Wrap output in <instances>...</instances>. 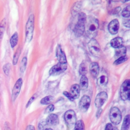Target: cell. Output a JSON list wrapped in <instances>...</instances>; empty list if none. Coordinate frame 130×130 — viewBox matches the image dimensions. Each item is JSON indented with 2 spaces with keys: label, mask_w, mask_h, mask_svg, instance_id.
<instances>
[{
  "label": "cell",
  "mask_w": 130,
  "mask_h": 130,
  "mask_svg": "<svg viewBox=\"0 0 130 130\" xmlns=\"http://www.w3.org/2000/svg\"><path fill=\"white\" fill-rule=\"evenodd\" d=\"M127 58H128L126 56H125V55L121 56V57H120L119 58H118L117 60H116L114 61V64H116V65L121 64V63L125 62L127 59Z\"/></svg>",
  "instance_id": "4dcf8cb0"
},
{
  "label": "cell",
  "mask_w": 130,
  "mask_h": 130,
  "mask_svg": "<svg viewBox=\"0 0 130 130\" xmlns=\"http://www.w3.org/2000/svg\"><path fill=\"white\" fill-rule=\"evenodd\" d=\"M108 99V95L106 92L102 91L99 93L95 99V105L96 107L100 108L105 103Z\"/></svg>",
  "instance_id": "30bf717a"
},
{
  "label": "cell",
  "mask_w": 130,
  "mask_h": 130,
  "mask_svg": "<svg viewBox=\"0 0 130 130\" xmlns=\"http://www.w3.org/2000/svg\"><path fill=\"white\" fill-rule=\"evenodd\" d=\"M87 64L86 61H83L79 67V73L82 76L85 75L87 73Z\"/></svg>",
  "instance_id": "7402d4cb"
},
{
  "label": "cell",
  "mask_w": 130,
  "mask_h": 130,
  "mask_svg": "<svg viewBox=\"0 0 130 130\" xmlns=\"http://www.w3.org/2000/svg\"><path fill=\"white\" fill-rule=\"evenodd\" d=\"M91 100L89 96L86 95H83L79 103V107L81 111L83 112H86L89 108L90 105Z\"/></svg>",
  "instance_id": "9c48e42d"
},
{
  "label": "cell",
  "mask_w": 130,
  "mask_h": 130,
  "mask_svg": "<svg viewBox=\"0 0 130 130\" xmlns=\"http://www.w3.org/2000/svg\"><path fill=\"white\" fill-rule=\"evenodd\" d=\"M47 125H55L59 123V118L57 115L55 114H50L46 120Z\"/></svg>",
  "instance_id": "9a60e30c"
},
{
  "label": "cell",
  "mask_w": 130,
  "mask_h": 130,
  "mask_svg": "<svg viewBox=\"0 0 130 130\" xmlns=\"http://www.w3.org/2000/svg\"><path fill=\"white\" fill-rule=\"evenodd\" d=\"M88 85V82L87 78L85 76V75L82 76L80 80V88L82 90H84L87 88Z\"/></svg>",
  "instance_id": "d6986e66"
},
{
  "label": "cell",
  "mask_w": 130,
  "mask_h": 130,
  "mask_svg": "<svg viewBox=\"0 0 130 130\" xmlns=\"http://www.w3.org/2000/svg\"><path fill=\"white\" fill-rule=\"evenodd\" d=\"M27 64V58L26 57H24L21 62L20 66V70L21 73H23L25 70L26 66Z\"/></svg>",
  "instance_id": "4316f807"
},
{
  "label": "cell",
  "mask_w": 130,
  "mask_h": 130,
  "mask_svg": "<svg viewBox=\"0 0 130 130\" xmlns=\"http://www.w3.org/2000/svg\"><path fill=\"white\" fill-rule=\"evenodd\" d=\"M105 130H118V129L115 126H113L111 123H107L106 125Z\"/></svg>",
  "instance_id": "836d02e7"
},
{
  "label": "cell",
  "mask_w": 130,
  "mask_h": 130,
  "mask_svg": "<svg viewBox=\"0 0 130 130\" xmlns=\"http://www.w3.org/2000/svg\"><path fill=\"white\" fill-rule=\"evenodd\" d=\"M102 112V109L101 108H99V109L96 111V116L98 118H99L100 117V116H101Z\"/></svg>",
  "instance_id": "ab89813d"
},
{
  "label": "cell",
  "mask_w": 130,
  "mask_h": 130,
  "mask_svg": "<svg viewBox=\"0 0 130 130\" xmlns=\"http://www.w3.org/2000/svg\"><path fill=\"white\" fill-rule=\"evenodd\" d=\"M119 27V21L117 19L112 20L108 25V30L112 35H115L118 32Z\"/></svg>",
  "instance_id": "4fadbf2b"
},
{
  "label": "cell",
  "mask_w": 130,
  "mask_h": 130,
  "mask_svg": "<svg viewBox=\"0 0 130 130\" xmlns=\"http://www.w3.org/2000/svg\"><path fill=\"white\" fill-rule=\"evenodd\" d=\"M47 124L46 123V120H43L40 121L38 125V128L39 130H44L46 128V127L47 126Z\"/></svg>",
  "instance_id": "1f68e13d"
},
{
  "label": "cell",
  "mask_w": 130,
  "mask_h": 130,
  "mask_svg": "<svg viewBox=\"0 0 130 130\" xmlns=\"http://www.w3.org/2000/svg\"><path fill=\"white\" fill-rule=\"evenodd\" d=\"M123 25L127 27H129V20L128 19H126L123 20Z\"/></svg>",
  "instance_id": "f35d334b"
},
{
  "label": "cell",
  "mask_w": 130,
  "mask_h": 130,
  "mask_svg": "<svg viewBox=\"0 0 130 130\" xmlns=\"http://www.w3.org/2000/svg\"><path fill=\"white\" fill-rule=\"evenodd\" d=\"M129 10H130L129 6H127L126 8H125L123 10L122 13H121L122 16L124 18H128L130 16Z\"/></svg>",
  "instance_id": "f1b7e54d"
},
{
  "label": "cell",
  "mask_w": 130,
  "mask_h": 130,
  "mask_svg": "<svg viewBox=\"0 0 130 130\" xmlns=\"http://www.w3.org/2000/svg\"><path fill=\"white\" fill-rule=\"evenodd\" d=\"M86 19V15L81 12L78 16V21L74 28V34L77 37H80L84 32L85 24Z\"/></svg>",
  "instance_id": "7a4b0ae2"
},
{
  "label": "cell",
  "mask_w": 130,
  "mask_h": 130,
  "mask_svg": "<svg viewBox=\"0 0 130 130\" xmlns=\"http://www.w3.org/2000/svg\"><path fill=\"white\" fill-rule=\"evenodd\" d=\"M67 69V63H61L59 62L50 69L49 71V74L52 76L58 75L65 71Z\"/></svg>",
  "instance_id": "52a82bcc"
},
{
  "label": "cell",
  "mask_w": 130,
  "mask_h": 130,
  "mask_svg": "<svg viewBox=\"0 0 130 130\" xmlns=\"http://www.w3.org/2000/svg\"><path fill=\"white\" fill-rule=\"evenodd\" d=\"M85 24V30L87 37L91 39H94L96 36L99 26L98 19L92 17H89L86 19Z\"/></svg>",
  "instance_id": "6da1fadb"
},
{
  "label": "cell",
  "mask_w": 130,
  "mask_h": 130,
  "mask_svg": "<svg viewBox=\"0 0 130 130\" xmlns=\"http://www.w3.org/2000/svg\"><path fill=\"white\" fill-rule=\"evenodd\" d=\"M18 40V34L17 32H15L11 36L10 40V45H11V46L12 48H14V47H15V46L17 44Z\"/></svg>",
  "instance_id": "cb8c5ba5"
},
{
  "label": "cell",
  "mask_w": 130,
  "mask_h": 130,
  "mask_svg": "<svg viewBox=\"0 0 130 130\" xmlns=\"http://www.w3.org/2000/svg\"><path fill=\"white\" fill-rule=\"evenodd\" d=\"M115 49V55L116 56L120 57L124 56L126 53V49L123 46H121Z\"/></svg>",
  "instance_id": "44dd1931"
},
{
  "label": "cell",
  "mask_w": 130,
  "mask_h": 130,
  "mask_svg": "<svg viewBox=\"0 0 130 130\" xmlns=\"http://www.w3.org/2000/svg\"><path fill=\"white\" fill-rule=\"evenodd\" d=\"M122 3H125L126 2H128L129 0H120Z\"/></svg>",
  "instance_id": "7bdbcfd3"
},
{
  "label": "cell",
  "mask_w": 130,
  "mask_h": 130,
  "mask_svg": "<svg viewBox=\"0 0 130 130\" xmlns=\"http://www.w3.org/2000/svg\"><path fill=\"white\" fill-rule=\"evenodd\" d=\"M123 43V39L120 37H116L111 41L110 44L111 46L114 48H118L121 46Z\"/></svg>",
  "instance_id": "e0dca14e"
},
{
  "label": "cell",
  "mask_w": 130,
  "mask_h": 130,
  "mask_svg": "<svg viewBox=\"0 0 130 130\" xmlns=\"http://www.w3.org/2000/svg\"><path fill=\"white\" fill-rule=\"evenodd\" d=\"M22 85V80L21 78L18 79L16 82L13 88L12 89V99L13 102H14L17 98L21 89V87Z\"/></svg>",
  "instance_id": "8fae6325"
},
{
  "label": "cell",
  "mask_w": 130,
  "mask_h": 130,
  "mask_svg": "<svg viewBox=\"0 0 130 130\" xmlns=\"http://www.w3.org/2000/svg\"><path fill=\"white\" fill-rule=\"evenodd\" d=\"M84 123L82 120L77 121L75 124L74 130H84Z\"/></svg>",
  "instance_id": "d4e9b609"
},
{
  "label": "cell",
  "mask_w": 130,
  "mask_h": 130,
  "mask_svg": "<svg viewBox=\"0 0 130 130\" xmlns=\"http://www.w3.org/2000/svg\"><path fill=\"white\" fill-rule=\"evenodd\" d=\"M80 92V88L78 84H75L71 86L70 94L74 100L78 99L79 97Z\"/></svg>",
  "instance_id": "5bb4252c"
},
{
  "label": "cell",
  "mask_w": 130,
  "mask_h": 130,
  "mask_svg": "<svg viewBox=\"0 0 130 130\" xmlns=\"http://www.w3.org/2000/svg\"><path fill=\"white\" fill-rule=\"evenodd\" d=\"M35 99V95H33L30 99H29V100L28 101V102H27V104H26V107H28L31 104V103L34 101V100Z\"/></svg>",
  "instance_id": "74e56055"
},
{
  "label": "cell",
  "mask_w": 130,
  "mask_h": 130,
  "mask_svg": "<svg viewBox=\"0 0 130 130\" xmlns=\"http://www.w3.org/2000/svg\"><path fill=\"white\" fill-rule=\"evenodd\" d=\"M109 118L113 124L117 125L119 124L122 118L121 113L119 109L116 107L112 108L109 113Z\"/></svg>",
  "instance_id": "5b68a950"
},
{
  "label": "cell",
  "mask_w": 130,
  "mask_h": 130,
  "mask_svg": "<svg viewBox=\"0 0 130 130\" xmlns=\"http://www.w3.org/2000/svg\"><path fill=\"white\" fill-rule=\"evenodd\" d=\"M100 68L98 63L96 62H92L89 66V71L91 75L94 78H96L99 73Z\"/></svg>",
  "instance_id": "2e32d148"
},
{
  "label": "cell",
  "mask_w": 130,
  "mask_h": 130,
  "mask_svg": "<svg viewBox=\"0 0 130 130\" xmlns=\"http://www.w3.org/2000/svg\"><path fill=\"white\" fill-rule=\"evenodd\" d=\"M20 48H18L16 51V52H15L14 57H13V64L14 65H15L17 64V62H18V60L19 57V55L20 54Z\"/></svg>",
  "instance_id": "83f0119b"
},
{
  "label": "cell",
  "mask_w": 130,
  "mask_h": 130,
  "mask_svg": "<svg viewBox=\"0 0 130 130\" xmlns=\"http://www.w3.org/2000/svg\"><path fill=\"white\" fill-rule=\"evenodd\" d=\"M34 28V16L31 14L26 22L25 28V35H26V42L29 43L30 42L32 38L33 32Z\"/></svg>",
  "instance_id": "3957f363"
},
{
  "label": "cell",
  "mask_w": 130,
  "mask_h": 130,
  "mask_svg": "<svg viewBox=\"0 0 130 130\" xmlns=\"http://www.w3.org/2000/svg\"><path fill=\"white\" fill-rule=\"evenodd\" d=\"M129 115L128 114L124 118L121 130H128L129 126Z\"/></svg>",
  "instance_id": "603a6c76"
},
{
  "label": "cell",
  "mask_w": 130,
  "mask_h": 130,
  "mask_svg": "<svg viewBox=\"0 0 130 130\" xmlns=\"http://www.w3.org/2000/svg\"><path fill=\"white\" fill-rule=\"evenodd\" d=\"M56 56L59 63H67V61L66 54L59 45H57L56 48Z\"/></svg>",
  "instance_id": "7c38bea8"
},
{
  "label": "cell",
  "mask_w": 130,
  "mask_h": 130,
  "mask_svg": "<svg viewBox=\"0 0 130 130\" xmlns=\"http://www.w3.org/2000/svg\"><path fill=\"white\" fill-rule=\"evenodd\" d=\"M64 119L68 125L72 126L75 124L77 121L75 112L72 110H69L66 111L64 114Z\"/></svg>",
  "instance_id": "ba28073f"
},
{
  "label": "cell",
  "mask_w": 130,
  "mask_h": 130,
  "mask_svg": "<svg viewBox=\"0 0 130 130\" xmlns=\"http://www.w3.org/2000/svg\"><path fill=\"white\" fill-rule=\"evenodd\" d=\"M3 70L5 74L6 75H8L9 74V71H10V64L9 63L5 64L3 67Z\"/></svg>",
  "instance_id": "e575fe53"
},
{
  "label": "cell",
  "mask_w": 130,
  "mask_h": 130,
  "mask_svg": "<svg viewBox=\"0 0 130 130\" xmlns=\"http://www.w3.org/2000/svg\"><path fill=\"white\" fill-rule=\"evenodd\" d=\"M26 130H35V128L33 125H29L27 126Z\"/></svg>",
  "instance_id": "60d3db41"
},
{
  "label": "cell",
  "mask_w": 130,
  "mask_h": 130,
  "mask_svg": "<svg viewBox=\"0 0 130 130\" xmlns=\"http://www.w3.org/2000/svg\"><path fill=\"white\" fill-rule=\"evenodd\" d=\"M63 94L66 96H67L69 100H70L71 101H73V100H74L72 99V96H71V95H70V94L69 92H67V91H63Z\"/></svg>",
  "instance_id": "8d00e7d4"
},
{
  "label": "cell",
  "mask_w": 130,
  "mask_h": 130,
  "mask_svg": "<svg viewBox=\"0 0 130 130\" xmlns=\"http://www.w3.org/2000/svg\"><path fill=\"white\" fill-rule=\"evenodd\" d=\"M121 10V8L120 7H118L115 8V9H114L112 11V14H116L117 13H118Z\"/></svg>",
  "instance_id": "d590c367"
},
{
  "label": "cell",
  "mask_w": 130,
  "mask_h": 130,
  "mask_svg": "<svg viewBox=\"0 0 130 130\" xmlns=\"http://www.w3.org/2000/svg\"><path fill=\"white\" fill-rule=\"evenodd\" d=\"M5 130H10V128L9 126V123L7 122L5 123Z\"/></svg>",
  "instance_id": "b9f144b4"
},
{
  "label": "cell",
  "mask_w": 130,
  "mask_h": 130,
  "mask_svg": "<svg viewBox=\"0 0 130 130\" xmlns=\"http://www.w3.org/2000/svg\"><path fill=\"white\" fill-rule=\"evenodd\" d=\"M107 1H108L109 2H111L112 0H107Z\"/></svg>",
  "instance_id": "f6af8a7d"
},
{
  "label": "cell",
  "mask_w": 130,
  "mask_h": 130,
  "mask_svg": "<svg viewBox=\"0 0 130 130\" xmlns=\"http://www.w3.org/2000/svg\"><path fill=\"white\" fill-rule=\"evenodd\" d=\"M88 47L90 53L94 56L99 57L101 54V50L99 43L94 39H91L88 43Z\"/></svg>",
  "instance_id": "277c9868"
},
{
  "label": "cell",
  "mask_w": 130,
  "mask_h": 130,
  "mask_svg": "<svg viewBox=\"0 0 130 130\" xmlns=\"http://www.w3.org/2000/svg\"><path fill=\"white\" fill-rule=\"evenodd\" d=\"M129 90H130V82L129 80L127 79L124 81L120 87V98L123 101H126L129 98Z\"/></svg>",
  "instance_id": "8992f818"
},
{
  "label": "cell",
  "mask_w": 130,
  "mask_h": 130,
  "mask_svg": "<svg viewBox=\"0 0 130 130\" xmlns=\"http://www.w3.org/2000/svg\"><path fill=\"white\" fill-rule=\"evenodd\" d=\"M53 100V98L51 95L46 96L44 98H43L41 100L40 103L43 105H48L50 103H51Z\"/></svg>",
  "instance_id": "484cf974"
},
{
  "label": "cell",
  "mask_w": 130,
  "mask_h": 130,
  "mask_svg": "<svg viewBox=\"0 0 130 130\" xmlns=\"http://www.w3.org/2000/svg\"><path fill=\"white\" fill-rule=\"evenodd\" d=\"M54 109V106L53 105H50L48 106L45 109V114H48L52 112Z\"/></svg>",
  "instance_id": "d6a6232c"
},
{
  "label": "cell",
  "mask_w": 130,
  "mask_h": 130,
  "mask_svg": "<svg viewBox=\"0 0 130 130\" xmlns=\"http://www.w3.org/2000/svg\"><path fill=\"white\" fill-rule=\"evenodd\" d=\"M81 7V4L80 2H78L75 3L73 5L71 10L72 15L74 16H76L80 11Z\"/></svg>",
  "instance_id": "ffe728a7"
},
{
  "label": "cell",
  "mask_w": 130,
  "mask_h": 130,
  "mask_svg": "<svg viewBox=\"0 0 130 130\" xmlns=\"http://www.w3.org/2000/svg\"><path fill=\"white\" fill-rule=\"evenodd\" d=\"M44 130H53L52 129H51V128H45V129Z\"/></svg>",
  "instance_id": "ee69618b"
},
{
  "label": "cell",
  "mask_w": 130,
  "mask_h": 130,
  "mask_svg": "<svg viewBox=\"0 0 130 130\" xmlns=\"http://www.w3.org/2000/svg\"><path fill=\"white\" fill-rule=\"evenodd\" d=\"M108 81V77L105 75L100 76L97 80V84L100 87H104L106 86Z\"/></svg>",
  "instance_id": "ac0fdd59"
},
{
  "label": "cell",
  "mask_w": 130,
  "mask_h": 130,
  "mask_svg": "<svg viewBox=\"0 0 130 130\" xmlns=\"http://www.w3.org/2000/svg\"><path fill=\"white\" fill-rule=\"evenodd\" d=\"M5 26H6V21L5 19H3L0 23V39H2V38L3 36Z\"/></svg>",
  "instance_id": "f546056e"
}]
</instances>
